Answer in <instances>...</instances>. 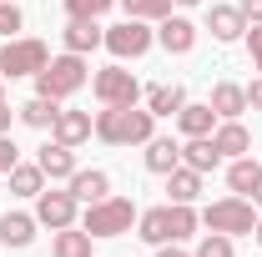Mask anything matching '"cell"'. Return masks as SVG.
Listing matches in <instances>:
<instances>
[{"instance_id": "cell-4", "label": "cell", "mask_w": 262, "mask_h": 257, "mask_svg": "<svg viewBox=\"0 0 262 257\" xmlns=\"http://www.w3.org/2000/svg\"><path fill=\"white\" fill-rule=\"evenodd\" d=\"M202 222H207V232H227V237L252 232V227H257L252 197H222V202H212V207L202 212Z\"/></svg>"}, {"instance_id": "cell-25", "label": "cell", "mask_w": 262, "mask_h": 257, "mask_svg": "<svg viewBox=\"0 0 262 257\" xmlns=\"http://www.w3.org/2000/svg\"><path fill=\"white\" fill-rule=\"evenodd\" d=\"M166 192H171V202H196L202 197V172H192V166L166 172Z\"/></svg>"}, {"instance_id": "cell-31", "label": "cell", "mask_w": 262, "mask_h": 257, "mask_svg": "<svg viewBox=\"0 0 262 257\" xmlns=\"http://www.w3.org/2000/svg\"><path fill=\"white\" fill-rule=\"evenodd\" d=\"M192 257H237V252H232V237H227V232H207V237L196 242Z\"/></svg>"}, {"instance_id": "cell-29", "label": "cell", "mask_w": 262, "mask_h": 257, "mask_svg": "<svg viewBox=\"0 0 262 257\" xmlns=\"http://www.w3.org/2000/svg\"><path fill=\"white\" fill-rule=\"evenodd\" d=\"M166 207H171V242L192 237V232H196V222H202V217L192 212V202H166Z\"/></svg>"}, {"instance_id": "cell-38", "label": "cell", "mask_w": 262, "mask_h": 257, "mask_svg": "<svg viewBox=\"0 0 262 257\" xmlns=\"http://www.w3.org/2000/svg\"><path fill=\"white\" fill-rule=\"evenodd\" d=\"M5 131H10V106L0 101V136H5Z\"/></svg>"}, {"instance_id": "cell-5", "label": "cell", "mask_w": 262, "mask_h": 257, "mask_svg": "<svg viewBox=\"0 0 262 257\" xmlns=\"http://www.w3.org/2000/svg\"><path fill=\"white\" fill-rule=\"evenodd\" d=\"M91 91H96L101 106H136L141 101V81L131 71H121V66H106V71H96Z\"/></svg>"}, {"instance_id": "cell-35", "label": "cell", "mask_w": 262, "mask_h": 257, "mask_svg": "<svg viewBox=\"0 0 262 257\" xmlns=\"http://www.w3.org/2000/svg\"><path fill=\"white\" fill-rule=\"evenodd\" d=\"M247 46H252V66L262 71V26H252V31H247Z\"/></svg>"}, {"instance_id": "cell-30", "label": "cell", "mask_w": 262, "mask_h": 257, "mask_svg": "<svg viewBox=\"0 0 262 257\" xmlns=\"http://www.w3.org/2000/svg\"><path fill=\"white\" fill-rule=\"evenodd\" d=\"M111 5H116V0H66V15H71V20H96Z\"/></svg>"}, {"instance_id": "cell-6", "label": "cell", "mask_w": 262, "mask_h": 257, "mask_svg": "<svg viewBox=\"0 0 262 257\" xmlns=\"http://www.w3.org/2000/svg\"><path fill=\"white\" fill-rule=\"evenodd\" d=\"M151 40H157V35L146 31V20H131V15H126L121 26H111V31H106L101 46H106L116 61H136V56H146V51H151Z\"/></svg>"}, {"instance_id": "cell-14", "label": "cell", "mask_w": 262, "mask_h": 257, "mask_svg": "<svg viewBox=\"0 0 262 257\" xmlns=\"http://www.w3.org/2000/svg\"><path fill=\"white\" fill-rule=\"evenodd\" d=\"M207 31L217 35V40H237V35H247V20H242L237 5H212L207 10Z\"/></svg>"}, {"instance_id": "cell-28", "label": "cell", "mask_w": 262, "mask_h": 257, "mask_svg": "<svg viewBox=\"0 0 262 257\" xmlns=\"http://www.w3.org/2000/svg\"><path fill=\"white\" fill-rule=\"evenodd\" d=\"M121 5H126L131 20H166L177 0H121Z\"/></svg>"}, {"instance_id": "cell-39", "label": "cell", "mask_w": 262, "mask_h": 257, "mask_svg": "<svg viewBox=\"0 0 262 257\" xmlns=\"http://www.w3.org/2000/svg\"><path fill=\"white\" fill-rule=\"evenodd\" d=\"M247 197H252V202L262 207V172H257V182H252V192H247Z\"/></svg>"}, {"instance_id": "cell-1", "label": "cell", "mask_w": 262, "mask_h": 257, "mask_svg": "<svg viewBox=\"0 0 262 257\" xmlns=\"http://www.w3.org/2000/svg\"><path fill=\"white\" fill-rule=\"evenodd\" d=\"M151 126H157V116L141 111V106H106L96 116V136L106 146H146Z\"/></svg>"}, {"instance_id": "cell-8", "label": "cell", "mask_w": 262, "mask_h": 257, "mask_svg": "<svg viewBox=\"0 0 262 257\" xmlns=\"http://www.w3.org/2000/svg\"><path fill=\"white\" fill-rule=\"evenodd\" d=\"M35 222H46L51 232H61V227L76 222V197H71V187H66V192H40L35 197Z\"/></svg>"}, {"instance_id": "cell-2", "label": "cell", "mask_w": 262, "mask_h": 257, "mask_svg": "<svg viewBox=\"0 0 262 257\" xmlns=\"http://www.w3.org/2000/svg\"><path fill=\"white\" fill-rule=\"evenodd\" d=\"M81 86H86V61H81L76 51L51 56V61H46V71H35V96L66 101L71 91H81Z\"/></svg>"}, {"instance_id": "cell-20", "label": "cell", "mask_w": 262, "mask_h": 257, "mask_svg": "<svg viewBox=\"0 0 262 257\" xmlns=\"http://www.w3.org/2000/svg\"><path fill=\"white\" fill-rule=\"evenodd\" d=\"M146 166H151V172H177V166H182V146H177V141H171V136H151V141H146Z\"/></svg>"}, {"instance_id": "cell-10", "label": "cell", "mask_w": 262, "mask_h": 257, "mask_svg": "<svg viewBox=\"0 0 262 257\" xmlns=\"http://www.w3.org/2000/svg\"><path fill=\"white\" fill-rule=\"evenodd\" d=\"M91 131H96L91 111H56V126H51V136H56L61 146H81Z\"/></svg>"}, {"instance_id": "cell-33", "label": "cell", "mask_w": 262, "mask_h": 257, "mask_svg": "<svg viewBox=\"0 0 262 257\" xmlns=\"http://www.w3.org/2000/svg\"><path fill=\"white\" fill-rule=\"evenodd\" d=\"M15 161H20V152H15V141H10V136H0V172H10Z\"/></svg>"}, {"instance_id": "cell-13", "label": "cell", "mask_w": 262, "mask_h": 257, "mask_svg": "<svg viewBox=\"0 0 262 257\" xmlns=\"http://www.w3.org/2000/svg\"><path fill=\"white\" fill-rule=\"evenodd\" d=\"M207 106L217 111V121H237V116L247 111V91H242V86H232V81H217Z\"/></svg>"}, {"instance_id": "cell-12", "label": "cell", "mask_w": 262, "mask_h": 257, "mask_svg": "<svg viewBox=\"0 0 262 257\" xmlns=\"http://www.w3.org/2000/svg\"><path fill=\"white\" fill-rule=\"evenodd\" d=\"M182 166H192V172H217L222 166V152H217V141L212 136H187V146H182Z\"/></svg>"}, {"instance_id": "cell-11", "label": "cell", "mask_w": 262, "mask_h": 257, "mask_svg": "<svg viewBox=\"0 0 262 257\" xmlns=\"http://www.w3.org/2000/svg\"><path fill=\"white\" fill-rule=\"evenodd\" d=\"M157 40H162L171 56H187V51L196 46V26L187 20V15H166L162 26H157Z\"/></svg>"}, {"instance_id": "cell-24", "label": "cell", "mask_w": 262, "mask_h": 257, "mask_svg": "<svg viewBox=\"0 0 262 257\" xmlns=\"http://www.w3.org/2000/svg\"><path fill=\"white\" fill-rule=\"evenodd\" d=\"M182 106H187V91H182V86H151V91H146V111H151V116H177V111H182Z\"/></svg>"}, {"instance_id": "cell-41", "label": "cell", "mask_w": 262, "mask_h": 257, "mask_svg": "<svg viewBox=\"0 0 262 257\" xmlns=\"http://www.w3.org/2000/svg\"><path fill=\"white\" fill-rule=\"evenodd\" d=\"M177 5H202V0H177Z\"/></svg>"}, {"instance_id": "cell-26", "label": "cell", "mask_w": 262, "mask_h": 257, "mask_svg": "<svg viewBox=\"0 0 262 257\" xmlns=\"http://www.w3.org/2000/svg\"><path fill=\"white\" fill-rule=\"evenodd\" d=\"M56 111H61V106H56L51 96H31L26 106H20V121L35 126V131H46V126H56Z\"/></svg>"}, {"instance_id": "cell-23", "label": "cell", "mask_w": 262, "mask_h": 257, "mask_svg": "<svg viewBox=\"0 0 262 257\" xmlns=\"http://www.w3.org/2000/svg\"><path fill=\"white\" fill-rule=\"evenodd\" d=\"M91 242H96V237H91L86 227H81V232H76V227H61L56 242H51V252H56V257H91V252H96Z\"/></svg>"}, {"instance_id": "cell-3", "label": "cell", "mask_w": 262, "mask_h": 257, "mask_svg": "<svg viewBox=\"0 0 262 257\" xmlns=\"http://www.w3.org/2000/svg\"><path fill=\"white\" fill-rule=\"evenodd\" d=\"M136 217H141V212L131 207L126 197H106V202H91V207H86L81 227H86L91 237H121V232H131Z\"/></svg>"}, {"instance_id": "cell-18", "label": "cell", "mask_w": 262, "mask_h": 257, "mask_svg": "<svg viewBox=\"0 0 262 257\" xmlns=\"http://www.w3.org/2000/svg\"><path fill=\"white\" fill-rule=\"evenodd\" d=\"M212 141H217L222 157H247V152H252V136H247L242 121H222V126L212 131Z\"/></svg>"}, {"instance_id": "cell-9", "label": "cell", "mask_w": 262, "mask_h": 257, "mask_svg": "<svg viewBox=\"0 0 262 257\" xmlns=\"http://www.w3.org/2000/svg\"><path fill=\"white\" fill-rule=\"evenodd\" d=\"M35 161H40V172H46L51 182H71V177H76V146L46 141V146L35 152Z\"/></svg>"}, {"instance_id": "cell-42", "label": "cell", "mask_w": 262, "mask_h": 257, "mask_svg": "<svg viewBox=\"0 0 262 257\" xmlns=\"http://www.w3.org/2000/svg\"><path fill=\"white\" fill-rule=\"evenodd\" d=\"M0 101H5V91H0Z\"/></svg>"}, {"instance_id": "cell-40", "label": "cell", "mask_w": 262, "mask_h": 257, "mask_svg": "<svg viewBox=\"0 0 262 257\" xmlns=\"http://www.w3.org/2000/svg\"><path fill=\"white\" fill-rule=\"evenodd\" d=\"M252 237H257V242H262V217H257V227H252Z\"/></svg>"}, {"instance_id": "cell-22", "label": "cell", "mask_w": 262, "mask_h": 257, "mask_svg": "<svg viewBox=\"0 0 262 257\" xmlns=\"http://www.w3.org/2000/svg\"><path fill=\"white\" fill-rule=\"evenodd\" d=\"M177 126H182V136H212V126H217V111L212 106H182L177 111Z\"/></svg>"}, {"instance_id": "cell-21", "label": "cell", "mask_w": 262, "mask_h": 257, "mask_svg": "<svg viewBox=\"0 0 262 257\" xmlns=\"http://www.w3.org/2000/svg\"><path fill=\"white\" fill-rule=\"evenodd\" d=\"M101 40H106V31H101L96 20H71V26H66V51H76V56L96 51Z\"/></svg>"}, {"instance_id": "cell-27", "label": "cell", "mask_w": 262, "mask_h": 257, "mask_svg": "<svg viewBox=\"0 0 262 257\" xmlns=\"http://www.w3.org/2000/svg\"><path fill=\"white\" fill-rule=\"evenodd\" d=\"M257 172H262V161H252V157H232V166H227V187L237 197H247L252 192V182H257Z\"/></svg>"}, {"instance_id": "cell-16", "label": "cell", "mask_w": 262, "mask_h": 257, "mask_svg": "<svg viewBox=\"0 0 262 257\" xmlns=\"http://www.w3.org/2000/svg\"><path fill=\"white\" fill-rule=\"evenodd\" d=\"M5 177H10V192H15V197H40V192H46V172H40V161H15Z\"/></svg>"}, {"instance_id": "cell-37", "label": "cell", "mask_w": 262, "mask_h": 257, "mask_svg": "<svg viewBox=\"0 0 262 257\" xmlns=\"http://www.w3.org/2000/svg\"><path fill=\"white\" fill-rule=\"evenodd\" d=\"M162 257H192V252H182L177 242H162Z\"/></svg>"}, {"instance_id": "cell-7", "label": "cell", "mask_w": 262, "mask_h": 257, "mask_svg": "<svg viewBox=\"0 0 262 257\" xmlns=\"http://www.w3.org/2000/svg\"><path fill=\"white\" fill-rule=\"evenodd\" d=\"M51 61V51H46V40H10L5 51H0V76H35V71H46Z\"/></svg>"}, {"instance_id": "cell-34", "label": "cell", "mask_w": 262, "mask_h": 257, "mask_svg": "<svg viewBox=\"0 0 262 257\" xmlns=\"http://www.w3.org/2000/svg\"><path fill=\"white\" fill-rule=\"evenodd\" d=\"M237 10H242L247 26H262V0H237Z\"/></svg>"}, {"instance_id": "cell-19", "label": "cell", "mask_w": 262, "mask_h": 257, "mask_svg": "<svg viewBox=\"0 0 262 257\" xmlns=\"http://www.w3.org/2000/svg\"><path fill=\"white\" fill-rule=\"evenodd\" d=\"M136 227H141V232H136L141 242H157V247L171 242V207H151V212H141Z\"/></svg>"}, {"instance_id": "cell-15", "label": "cell", "mask_w": 262, "mask_h": 257, "mask_svg": "<svg viewBox=\"0 0 262 257\" xmlns=\"http://www.w3.org/2000/svg\"><path fill=\"white\" fill-rule=\"evenodd\" d=\"M71 197L86 202V207H91V202H106V197H111V177L96 172V166H91V172H76V177H71Z\"/></svg>"}, {"instance_id": "cell-36", "label": "cell", "mask_w": 262, "mask_h": 257, "mask_svg": "<svg viewBox=\"0 0 262 257\" xmlns=\"http://www.w3.org/2000/svg\"><path fill=\"white\" fill-rule=\"evenodd\" d=\"M247 106H252V111H262V76L247 86Z\"/></svg>"}, {"instance_id": "cell-17", "label": "cell", "mask_w": 262, "mask_h": 257, "mask_svg": "<svg viewBox=\"0 0 262 257\" xmlns=\"http://www.w3.org/2000/svg\"><path fill=\"white\" fill-rule=\"evenodd\" d=\"M0 242H5V247H31L35 242V217L5 212V217H0Z\"/></svg>"}, {"instance_id": "cell-32", "label": "cell", "mask_w": 262, "mask_h": 257, "mask_svg": "<svg viewBox=\"0 0 262 257\" xmlns=\"http://www.w3.org/2000/svg\"><path fill=\"white\" fill-rule=\"evenodd\" d=\"M10 31H20V10L10 0H0V35H10Z\"/></svg>"}]
</instances>
